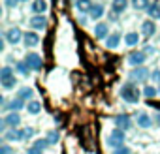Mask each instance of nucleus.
<instances>
[{
  "label": "nucleus",
  "mask_w": 160,
  "mask_h": 154,
  "mask_svg": "<svg viewBox=\"0 0 160 154\" xmlns=\"http://www.w3.org/2000/svg\"><path fill=\"white\" fill-rule=\"evenodd\" d=\"M121 98H122L126 103H138V102H139V90L136 89V85L126 83V85H122V89H121Z\"/></svg>",
  "instance_id": "1"
},
{
  "label": "nucleus",
  "mask_w": 160,
  "mask_h": 154,
  "mask_svg": "<svg viewBox=\"0 0 160 154\" xmlns=\"http://www.w3.org/2000/svg\"><path fill=\"white\" fill-rule=\"evenodd\" d=\"M106 143H108V147H111V148H115V150L121 148L122 143H124V133H122V130H113V132L108 135Z\"/></svg>",
  "instance_id": "2"
},
{
  "label": "nucleus",
  "mask_w": 160,
  "mask_h": 154,
  "mask_svg": "<svg viewBox=\"0 0 160 154\" xmlns=\"http://www.w3.org/2000/svg\"><path fill=\"white\" fill-rule=\"evenodd\" d=\"M0 73H2V75H0V77H2V89H6V90L13 89L15 83H17V81H15V77H13V70L8 68V66H4Z\"/></svg>",
  "instance_id": "3"
},
{
  "label": "nucleus",
  "mask_w": 160,
  "mask_h": 154,
  "mask_svg": "<svg viewBox=\"0 0 160 154\" xmlns=\"http://www.w3.org/2000/svg\"><path fill=\"white\" fill-rule=\"evenodd\" d=\"M25 64H27L30 70H42V58H40V55H36V53H28L27 58H25Z\"/></svg>",
  "instance_id": "4"
},
{
  "label": "nucleus",
  "mask_w": 160,
  "mask_h": 154,
  "mask_svg": "<svg viewBox=\"0 0 160 154\" xmlns=\"http://www.w3.org/2000/svg\"><path fill=\"white\" fill-rule=\"evenodd\" d=\"M19 124H21V117H19V113H10V115H6L4 120H2V130H4L6 126L15 128V126H19Z\"/></svg>",
  "instance_id": "5"
},
{
  "label": "nucleus",
  "mask_w": 160,
  "mask_h": 154,
  "mask_svg": "<svg viewBox=\"0 0 160 154\" xmlns=\"http://www.w3.org/2000/svg\"><path fill=\"white\" fill-rule=\"evenodd\" d=\"M47 147H49V141H47V139H38V141L27 150V154H42Z\"/></svg>",
  "instance_id": "6"
},
{
  "label": "nucleus",
  "mask_w": 160,
  "mask_h": 154,
  "mask_svg": "<svg viewBox=\"0 0 160 154\" xmlns=\"http://www.w3.org/2000/svg\"><path fill=\"white\" fill-rule=\"evenodd\" d=\"M89 15L92 17V19H100L102 15H104V4L102 2H91V8H89Z\"/></svg>",
  "instance_id": "7"
},
{
  "label": "nucleus",
  "mask_w": 160,
  "mask_h": 154,
  "mask_svg": "<svg viewBox=\"0 0 160 154\" xmlns=\"http://www.w3.org/2000/svg\"><path fill=\"white\" fill-rule=\"evenodd\" d=\"M113 122H115V126H117V130H128L130 126H132V122H130V118L126 117V115H119V117H115L113 118Z\"/></svg>",
  "instance_id": "8"
},
{
  "label": "nucleus",
  "mask_w": 160,
  "mask_h": 154,
  "mask_svg": "<svg viewBox=\"0 0 160 154\" xmlns=\"http://www.w3.org/2000/svg\"><path fill=\"white\" fill-rule=\"evenodd\" d=\"M128 62H130L132 66H139V68H141V64L145 62V53H143V51H134V53L128 56Z\"/></svg>",
  "instance_id": "9"
},
{
  "label": "nucleus",
  "mask_w": 160,
  "mask_h": 154,
  "mask_svg": "<svg viewBox=\"0 0 160 154\" xmlns=\"http://www.w3.org/2000/svg\"><path fill=\"white\" fill-rule=\"evenodd\" d=\"M147 73H149V71H147L143 66H141V68H136V70L130 71V79H132V81H143L145 77H147Z\"/></svg>",
  "instance_id": "10"
},
{
  "label": "nucleus",
  "mask_w": 160,
  "mask_h": 154,
  "mask_svg": "<svg viewBox=\"0 0 160 154\" xmlns=\"http://www.w3.org/2000/svg\"><path fill=\"white\" fill-rule=\"evenodd\" d=\"M30 25H32V28H38V30H43V28L47 26V19H45L43 15H34V17L30 19Z\"/></svg>",
  "instance_id": "11"
},
{
  "label": "nucleus",
  "mask_w": 160,
  "mask_h": 154,
  "mask_svg": "<svg viewBox=\"0 0 160 154\" xmlns=\"http://www.w3.org/2000/svg\"><path fill=\"white\" fill-rule=\"evenodd\" d=\"M154 30H156V26H154L152 21H143V23H141V34H143L145 38H151V36L154 34Z\"/></svg>",
  "instance_id": "12"
},
{
  "label": "nucleus",
  "mask_w": 160,
  "mask_h": 154,
  "mask_svg": "<svg viewBox=\"0 0 160 154\" xmlns=\"http://www.w3.org/2000/svg\"><path fill=\"white\" fill-rule=\"evenodd\" d=\"M119 43H121V34H119V32H113V34L108 36V40H106V47H108V49H117Z\"/></svg>",
  "instance_id": "13"
},
{
  "label": "nucleus",
  "mask_w": 160,
  "mask_h": 154,
  "mask_svg": "<svg viewBox=\"0 0 160 154\" xmlns=\"http://www.w3.org/2000/svg\"><path fill=\"white\" fill-rule=\"evenodd\" d=\"M6 40H8L10 43H19V41H21V30H19V28H10V30L6 32Z\"/></svg>",
  "instance_id": "14"
},
{
  "label": "nucleus",
  "mask_w": 160,
  "mask_h": 154,
  "mask_svg": "<svg viewBox=\"0 0 160 154\" xmlns=\"http://www.w3.org/2000/svg\"><path fill=\"white\" fill-rule=\"evenodd\" d=\"M23 40H25V45H27V47H34V45L40 43V38H38L36 32H27V34L23 36Z\"/></svg>",
  "instance_id": "15"
},
{
  "label": "nucleus",
  "mask_w": 160,
  "mask_h": 154,
  "mask_svg": "<svg viewBox=\"0 0 160 154\" xmlns=\"http://www.w3.org/2000/svg\"><path fill=\"white\" fill-rule=\"evenodd\" d=\"M126 8H128V4H126V2H122V0H115V2H111V10H113V13H115V15H121Z\"/></svg>",
  "instance_id": "16"
},
{
  "label": "nucleus",
  "mask_w": 160,
  "mask_h": 154,
  "mask_svg": "<svg viewBox=\"0 0 160 154\" xmlns=\"http://www.w3.org/2000/svg\"><path fill=\"white\" fill-rule=\"evenodd\" d=\"M94 36H96L98 40L106 38V36H108V25H106V23H100V25H96V28H94ZM106 40H108V38H106Z\"/></svg>",
  "instance_id": "17"
},
{
  "label": "nucleus",
  "mask_w": 160,
  "mask_h": 154,
  "mask_svg": "<svg viewBox=\"0 0 160 154\" xmlns=\"http://www.w3.org/2000/svg\"><path fill=\"white\" fill-rule=\"evenodd\" d=\"M147 13H149L151 17H156V19H160V4H158V2H149Z\"/></svg>",
  "instance_id": "18"
},
{
  "label": "nucleus",
  "mask_w": 160,
  "mask_h": 154,
  "mask_svg": "<svg viewBox=\"0 0 160 154\" xmlns=\"http://www.w3.org/2000/svg\"><path fill=\"white\" fill-rule=\"evenodd\" d=\"M138 124H139V128H149L152 124V120L149 118V115L141 113V115H138Z\"/></svg>",
  "instance_id": "19"
},
{
  "label": "nucleus",
  "mask_w": 160,
  "mask_h": 154,
  "mask_svg": "<svg viewBox=\"0 0 160 154\" xmlns=\"http://www.w3.org/2000/svg\"><path fill=\"white\" fill-rule=\"evenodd\" d=\"M27 109H28V113H32V115H38V113L42 111V105H40V102H36V100H30V102H28V105H27Z\"/></svg>",
  "instance_id": "20"
},
{
  "label": "nucleus",
  "mask_w": 160,
  "mask_h": 154,
  "mask_svg": "<svg viewBox=\"0 0 160 154\" xmlns=\"http://www.w3.org/2000/svg\"><path fill=\"white\" fill-rule=\"evenodd\" d=\"M138 40H139V36H138L136 32H128V34L124 36V41H126V45H136V43H138Z\"/></svg>",
  "instance_id": "21"
},
{
  "label": "nucleus",
  "mask_w": 160,
  "mask_h": 154,
  "mask_svg": "<svg viewBox=\"0 0 160 154\" xmlns=\"http://www.w3.org/2000/svg\"><path fill=\"white\" fill-rule=\"evenodd\" d=\"M21 107H23V100H15V102L6 103V107H2V109H8V111H17V109H21Z\"/></svg>",
  "instance_id": "22"
},
{
  "label": "nucleus",
  "mask_w": 160,
  "mask_h": 154,
  "mask_svg": "<svg viewBox=\"0 0 160 154\" xmlns=\"http://www.w3.org/2000/svg\"><path fill=\"white\" fill-rule=\"evenodd\" d=\"M32 10L34 13H43L47 10V2H32Z\"/></svg>",
  "instance_id": "23"
},
{
  "label": "nucleus",
  "mask_w": 160,
  "mask_h": 154,
  "mask_svg": "<svg viewBox=\"0 0 160 154\" xmlns=\"http://www.w3.org/2000/svg\"><path fill=\"white\" fill-rule=\"evenodd\" d=\"M32 89H28V87H23L21 90H19V100H28V98H32Z\"/></svg>",
  "instance_id": "24"
},
{
  "label": "nucleus",
  "mask_w": 160,
  "mask_h": 154,
  "mask_svg": "<svg viewBox=\"0 0 160 154\" xmlns=\"http://www.w3.org/2000/svg\"><path fill=\"white\" fill-rule=\"evenodd\" d=\"M143 94H145V98H154V96L158 94V90H156L154 87H145V89H143Z\"/></svg>",
  "instance_id": "25"
},
{
  "label": "nucleus",
  "mask_w": 160,
  "mask_h": 154,
  "mask_svg": "<svg viewBox=\"0 0 160 154\" xmlns=\"http://www.w3.org/2000/svg\"><path fill=\"white\" fill-rule=\"evenodd\" d=\"M17 70H19L21 75H28V71H30V68H28L25 62H19V64H17Z\"/></svg>",
  "instance_id": "26"
},
{
  "label": "nucleus",
  "mask_w": 160,
  "mask_h": 154,
  "mask_svg": "<svg viewBox=\"0 0 160 154\" xmlns=\"http://www.w3.org/2000/svg\"><path fill=\"white\" fill-rule=\"evenodd\" d=\"M47 141H49V143H57V141H58V132H55V130H53V132H49Z\"/></svg>",
  "instance_id": "27"
},
{
  "label": "nucleus",
  "mask_w": 160,
  "mask_h": 154,
  "mask_svg": "<svg viewBox=\"0 0 160 154\" xmlns=\"http://www.w3.org/2000/svg\"><path fill=\"white\" fill-rule=\"evenodd\" d=\"M32 135H34V130H32V128H25V130H23V141H25V139H30Z\"/></svg>",
  "instance_id": "28"
},
{
  "label": "nucleus",
  "mask_w": 160,
  "mask_h": 154,
  "mask_svg": "<svg viewBox=\"0 0 160 154\" xmlns=\"http://www.w3.org/2000/svg\"><path fill=\"white\" fill-rule=\"evenodd\" d=\"M0 154H13V148L8 147V145H2L0 147Z\"/></svg>",
  "instance_id": "29"
},
{
  "label": "nucleus",
  "mask_w": 160,
  "mask_h": 154,
  "mask_svg": "<svg viewBox=\"0 0 160 154\" xmlns=\"http://www.w3.org/2000/svg\"><path fill=\"white\" fill-rule=\"evenodd\" d=\"M113 154H132V150H130L128 147H121V148H117Z\"/></svg>",
  "instance_id": "30"
},
{
  "label": "nucleus",
  "mask_w": 160,
  "mask_h": 154,
  "mask_svg": "<svg viewBox=\"0 0 160 154\" xmlns=\"http://www.w3.org/2000/svg\"><path fill=\"white\" fill-rule=\"evenodd\" d=\"M151 77H152V81H156V83H160V70H154V71L151 73Z\"/></svg>",
  "instance_id": "31"
},
{
  "label": "nucleus",
  "mask_w": 160,
  "mask_h": 154,
  "mask_svg": "<svg viewBox=\"0 0 160 154\" xmlns=\"http://www.w3.org/2000/svg\"><path fill=\"white\" fill-rule=\"evenodd\" d=\"M6 6H8V8H15V6H17V2H6Z\"/></svg>",
  "instance_id": "32"
},
{
  "label": "nucleus",
  "mask_w": 160,
  "mask_h": 154,
  "mask_svg": "<svg viewBox=\"0 0 160 154\" xmlns=\"http://www.w3.org/2000/svg\"><path fill=\"white\" fill-rule=\"evenodd\" d=\"M154 122H156V126H160V113H158V115L154 117Z\"/></svg>",
  "instance_id": "33"
},
{
  "label": "nucleus",
  "mask_w": 160,
  "mask_h": 154,
  "mask_svg": "<svg viewBox=\"0 0 160 154\" xmlns=\"http://www.w3.org/2000/svg\"><path fill=\"white\" fill-rule=\"evenodd\" d=\"M158 94H160V90H158Z\"/></svg>",
  "instance_id": "34"
}]
</instances>
